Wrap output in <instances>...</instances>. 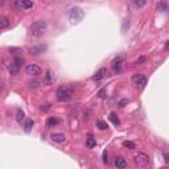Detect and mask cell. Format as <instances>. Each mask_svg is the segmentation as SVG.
<instances>
[{
	"label": "cell",
	"mask_w": 169,
	"mask_h": 169,
	"mask_svg": "<svg viewBox=\"0 0 169 169\" xmlns=\"http://www.w3.org/2000/svg\"><path fill=\"white\" fill-rule=\"evenodd\" d=\"M48 30V24L45 20H37L30 25V34L33 37H42Z\"/></svg>",
	"instance_id": "cell-1"
},
{
	"label": "cell",
	"mask_w": 169,
	"mask_h": 169,
	"mask_svg": "<svg viewBox=\"0 0 169 169\" xmlns=\"http://www.w3.org/2000/svg\"><path fill=\"white\" fill-rule=\"evenodd\" d=\"M73 95V86H69V84H65V86H61L57 88L56 91V98L60 102H66L69 100Z\"/></svg>",
	"instance_id": "cell-2"
},
{
	"label": "cell",
	"mask_w": 169,
	"mask_h": 169,
	"mask_svg": "<svg viewBox=\"0 0 169 169\" xmlns=\"http://www.w3.org/2000/svg\"><path fill=\"white\" fill-rule=\"evenodd\" d=\"M131 81H132V83L135 84L137 88L143 90V88L145 87L147 82H148V79H147V77H145V75H143V74H135V75H132Z\"/></svg>",
	"instance_id": "cell-3"
},
{
	"label": "cell",
	"mask_w": 169,
	"mask_h": 169,
	"mask_svg": "<svg viewBox=\"0 0 169 169\" xmlns=\"http://www.w3.org/2000/svg\"><path fill=\"white\" fill-rule=\"evenodd\" d=\"M83 17V11L81 10V8L78 7H74L70 10V13H69V19L72 23H79V21L82 20Z\"/></svg>",
	"instance_id": "cell-4"
},
{
	"label": "cell",
	"mask_w": 169,
	"mask_h": 169,
	"mask_svg": "<svg viewBox=\"0 0 169 169\" xmlns=\"http://www.w3.org/2000/svg\"><path fill=\"white\" fill-rule=\"evenodd\" d=\"M133 161H135V164H137L139 167H145V165H148V163H149V157L147 153L139 152L137 155L133 156Z\"/></svg>",
	"instance_id": "cell-5"
},
{
	"label": "cell",
	"mask_w": 169,
	"mask_h": 169,
	"mask_svg": "<svg viewBox=\"0 0 169 169\" xmlns=\"http://www.w3.org/2000/svg\"><path fill=\"white\" fill-rule=\"evenodd\" d=\"M25 73L28 75H32V77H38L40 74L42 73L41 68L38 65H34V64H29L25 66Z\"/></svg>",
	"instance_id": "cell-6"
},
{
	"label": "cell",
	"mask_w": 169,
	"mask_h": 169,
	"mask_svg": "<svg viewBox=\"0 0 169 169\" xmlns=\"http://www.w3.org/2000/svg\"><path fill=\"white\" fill-rule=\"evenodd\" d=\"M111 65H112V70H114L115 74H120L122 73V68H123V57L118 56L116 58L111 62Z\"/></svg>",
	"instance_id": "cell-7"
},
{
	"label": "cell",
	"mask_w": 169,
	"mask_h": 169,
	"mask_svg": "<svg viewBox=\"0 0 169 169\" xmlns=\"http://www.w3.org/2000/svg\"><path fill=\"white\" fill-rule=\"evenodd\" d=\"M45 50H46V45H42V44H40V45H33V46L29 48V53L32 56H40Z\"/></svg>",
	"instance_id": "cell-8"
},
{
	"label": "cell",
	"mask_w": 169,
	"mask_h": 169,
	"mask_svg": "<svg viewBox=\"0 0 169 169\" xmlns=\"http://www.w3.org/2000/svg\"><path fill=\"white\" fill-rule=\"evenodd\" d=\"M106 74H107V69H106V68H100L94 75H92V81H95V82L102 81V79L106 77Z\"/></svg>",
	"instance_id": "cell-9"
},
{
	"label": "cell",
	"mask_w": 169,
	"mask_h": 169,
	"mask_svg": "<svg viewBox=\"0 0 169 169\" xmlns=\"http://www.w3.org/2000/svg\"><path fill=\"white\" fill-rule=\"evenodd\" d=\"M50 139H52V141H54V143H64L66 140V136L61 132H53L50 135Z\"/></svg>",
	"instance_id": "cell-10"
},
{
	"label": "cell",
	"mask_w": 169,
	"mask_h": 169,
	"mask_svg": "<svg viewBox=\"0 0 169 169\" xmlns=\"http://www.w3.org/2000/svg\"><path fill=\"white\" fill-rule=\"evenodd\" d=\"M34 3L33 0H20V10H33Z\"/></svg>",
	"instance_id": "cell-11"
},
{
	"label": "cell",
	"mask_w": 169,
	"mask_h": 169,
	"mask_svg": "<svg viewBox=\"0 0 169 169\" xmlns=\"http://www.w3.org/2000/svg\"><path fill=\"white\" fill-rule=\"evenodd\" d=\"M115 167L119 168V169L127 168V161H126V159H124L123 156H118L116 159H115Z\"/></svg>",
	"instance_id": "cell-12"
},
{
	"label": "cell",
	"mask_w": 169,
	"mask_h": 169,
	"mask_svg": "<svg viewBox=\"0 0 169 169\" xmlns=\"http://www.w3.org/2000/svg\"><path fill=\"white\" fill-rule=\"evenodd\" d=\"M8 70H10V74L11 75H16L19 74V70H20V66L15 64V62H11L10 65H8Z\"/></svg>",
	"instance_id": "cell-13"
},
{
	"label": "cell",
	"mask_w": 169,
	"mask_h": 169,
	"mask_svg": "<svg viewBox=\"0 0 169 169\" xmlns=\"http://www.w3.org/2000/svg\"><path fill=\"white\" fill-rule=\"evenodd\" d=\"M54 82V75H53L52 72H46L45 75H44V83L45 84H53Z\"/></svg>",
	"instance_id": "cell-14"
},
{
	"label": "cell",
	"mask_w": 169,
	"mask_h": 169,
	"mask_svg": "<svg viewBox=\"0 0 169 169\" xmlns=\"http://www.w3.org/2000/svg\"><path fill=\"white\" fill-rule=\"evenodd\" d=\"M33 126H34V122L32 120V119H26V120H25V123H24V132L29 133L30 131H32Z\"/></svg>",
	"instance_id": "cell-15"
},
{
	"label": "cell",
	"mask_w": 169,
	"mask_h": 169,
	"mask_svg": "<svg viewBox=\"0 0 169 169\" xmlns=\"http://www.w3.org/2000/svg\"><path fill=\"white\" fill-rule=\"evenodd\" d=\"M58 124H60V120H58L57 118H53V116L48 118V120H46V127H48V128L56 127V126H58Z\"/></svg>",
	"instance_id": "cell-16"
},
{
	"label": "cell",
	"mask_w": 169,
	"mask_h": 169,
	"mask_svg": "<svg viewBox=\"0 0 169 169\" xmlns=\"http://www.w3.org/2000/svg\"><path fill=\"white\" fill-rule=\"evenodd\" d=\"M145 4H147V0H132V6L135 8H137V10L145 7Z\"/></svg>",
	"instance_id": "cell-17"
},
{
	"label": "cell",
	"mask_w": 169,
	"mask_h": 169,
	"mask_svg": "<svg viewBox=\"0 0 169 169\" xmlns=\"http://www.w3.org/2000/svg\"><path fill=\"white\" fill-rule=\"evenodd\" d=\"M108 118H110V120L112 122L114 126H119V124H120V120H119V118H118L116 112H111Z\"/></svg>",
	"instance_id": "cell-18"
},
{
	"label": "cell",
	"mask_w": 169,
	"mask_h": 169,
	"mask_svg": "<svg viewBox=\"0 0 169 169\" xmlns=\"http://www.w3.org/2000/svg\"><path fill=\"white\" fill-rule=\"evenodd\" d=\"M95 145H96L95 137H92V136H88L87 139H86V147H87V148H94Z\"/></svg>",
	"instance_id": "cell-19"
},
{
	"label": "cell",
	"mask_w": 169,
	"mask_h": 169,
	"mask_svg": "<svg viewBox=\"0 0 169 169\" xmlns=\"http://www.w3.org/2000/svg\"><path fill=\"white\" fill-rule=\"evenodd\" d=\"M25 119V114H24V111L23 110H17L16 111V120L19 122V123H21V120H24Z\"/></svg>",
	"instance_id": "cell-20"
},
{
	"label": "cell",
	"mask_w": 169,
	"mask_h": 169,
	"mask_svg": "<svg viewBox=\"0 0 169 169\" xmlns=\"http://www.w3.org/2000/svg\"><path fill=\"white\" fill-rule=\"evenodd\" d=\"M96 127H98V130H100V131H106L108 128L107 123L103 122V120H98L96 122Z\"/></svg>",
	"instance_id": "cell-21"
},
{
	"label": "cell",
	"mask_w": 169,
	"mask_h": 169,
	"mask_svg": "<svg viewBox=\"0 0 169 169\" xmlns=\"http://www.w3.org/2000/svg\"><path fill=\"white\" fill-rule=\"evenodd\" d=\"M8 25H10V20H8V17H6V16L2 17V24H0V28H2V29H6Z\"/></svg>",
	"instance_id": "cell-22"
},
{
	"label": "cell",
	"mask_w": 169,
	"mask_h": 169,
	"mask_svg": "<svg viewBox=\"0 0 169 169\" xmlns=\"http://www.w3.org/2000/svg\"><path fill=\"white\" fill-rule=\"evenodd\" d=\"M40 84H41V82H38V81H33V82H29V83H28V86H29V88H32V90H36V88L40 87Z\"/></svg>",
	"instance_id": "cell-23"
},
{
	"label": "cell",
	"mask_w": 169,
	"mask_h": 169,
	"mask_svg": "<svg viewBox=\"0 0 169 169\" xmlns=\"http://www.w3.org/2000/svg\"><path fill=\"white\" fill-rule=\"evenodd\" d=\"M123 145L126 147V148H128V149H133V148L136 147L135 143H133V141H130V140H126V141L123 143Z\"/></svg>",
	"instance_id": "cell-24"
},
{
	"label": "cell",
	"mask_w": 169,
	"mask_h": 169,
	"mask_svg": "<svg viewBox=\"0 0 169 169\" xmlns=\"http://www.w3.org/2000/svg\"><path fill=\"white\" fill-rule=\"evenodd\" d=\"M13 62H15V64H17L19 66H21V65L24 64V58H23V57H20V56H16V57H15V61H13Z\"/></svg>",
	"instance_id": "cell-25"
},
{
	"label": "cell",
	"mask_w": 169,
	"mask_h": 169,
	"mask_svg": "<svg viewBox=\"0 0 169 169\" xmlns=\"http://www.w3.org/2000/svg\"><path fill=\"white\" fill-rule=\"evenodd\" d=\"M11 4H12L13 8H16V10H20V0H12Z\"/></svg>",
	"instance_id": "cell-26"
},
{
	"label": "cell",
	"mask_w": 169,
	"mask_h": 169,
	"mask_svg": "<svg viewBox=\"0 0 169 169\" xmlns=\"http://www.w3.org/2000/svg\"><path fill=\"white\" fill-rule=\"evenodd\" d=\"M145 61H147V57H140V58L136 61V64H137V65H143Z\"/></svg>",
	"instance_id": "cell-27"
},
{
	"label": "cell",
	"mask_w": 169,
	"mask_h": 169,
	"mask_svg": "<svg viewBox=\"0 0 169 169\" xmlns=\"http://www.w3.org/2000/svg\"><path fill=\"white\" fill-rule=\"evenodd\" d=\"M128 102H130V100H128L127 98H124V99H122L120 102H119V106H120V107H124V104H127Z\"/></svg>",
	"instance_id": "cell-28"
},
{
	"label": "cell",
	"mask_w": 169,
	"mask_h": 169,
	"mask_svg": "<svg viewBox=\"0 0 169 169\" xmlns=\"http://www.w3.org/2000/svg\"><path fill=\"white\" fill-rule=\"evenodd\" d=\"M98 96H99V98H106V88H103V90H100L99 92H98Z\"/></svg>",
	"instance_id": "cell-29"
},
{
	"label": "cell",
	"mask_w": 169,
	"mask_h": 169,
	"mask_svg": "<svg viewBox=\"0 0 169 169\" xmlns=\"http://www.w3.org/2000/svg\"><path fill=\"white\" fill-rule=\"evenodd\" d=\"M103 163H104V164H108V159H107V152H106V151L103 152Z\"/></svg>",
	"instance_id": "cell-30"
},
{
	"label": "cell",
	"mask_w": 169,
	"mask_h": 169,
	"mask_svg": "<svg viewBox=\"0 0 169 169\" xmlns=\"http://www.w3.org/2000/svg\"><path fill=\"white\" fill-rule=\"evenodd\" d=\"M165 3H161V4H160V6H157V10L159 11H163V10H165Z\"/></svg>",
	"instance_id": "cell-31"
},
{
	"label": "cell",
	"mask_w": 169,
	"mask_h": 169,
	"mask_svg": "<svg viewBox=\"0 0 169 169\" xmlns=\"http://www.w3.org/2000/svg\"><path fill=\"white\" fill-rule=\"evenodd\" d=\"M49 108H50V106L49 104H42L41 106V111H48Z\"/></svg>",
	"instance_id": "cell-32"
},
{
	"label": "cell",
	"mask_w": 169,
	"mask_h": 169,
	"mask_svg": "<svg viewBox=\"0 0 169 169\" xmlns=\"http://www.w3.org/2000/svg\"><path fill=\"white\" fill-rule=\"evenodd\" d=\"M164 160H165V163L169 164V153H164Z\"/></svg>",
	"instance_id": "cell-33"
},
{
	"label": "cell",
	"mask_w": 169,
	"mask_h": 169,
	"mask_svg": "<svg viewBox=\"0 0 169 169\" xmlns=\"http://www.w3.org/2000/svg\"><path fill=\"white\" fill-rule=\"evenodd\" d=\"M165 50L169 52V41H167V44H165Z\"/></svg>",
	"instance_id": "cell-34"
},
{
	"label": "cell",
	"mask_w": 169,
	"mask_h": 169,
	"mask_svg": "<svg viewBox=\"0 0 169 169\" xmlns=\"http://www.w3.org/2000/svg\"><path fill=\"white\" fill-rule=\"evenodd\" d=\"M4 3H6V0H2V2H0V6H4Z\"/></svg>",
	"instance_id": "cell-35"
}]
</instances>
